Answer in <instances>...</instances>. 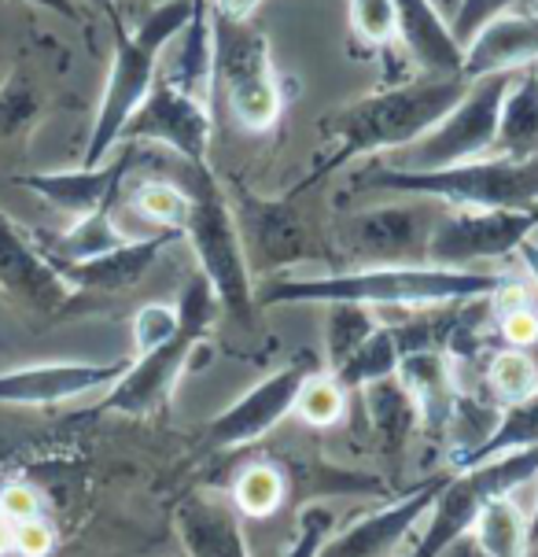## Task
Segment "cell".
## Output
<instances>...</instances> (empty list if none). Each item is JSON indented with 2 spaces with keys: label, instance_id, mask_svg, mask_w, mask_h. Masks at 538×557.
<instances>
[{
  "label": "cell",
  "instance_id": "44",
  "mask_svg": "<svg viewBox=\"0 0 538 557\" xmlns=\"http://www.w3.org/2000/svg\"><path fill=\"white\" fill-rule=\"evenodd\" d=\"M12 550V521L4 517V509H0V554Z\"/></svg>",
  "mask_w": 538,
  "mask_h": 557
},
{
  "label": "cell",
  "instance_id": "31",
  "mask_svg": "<svg viewBox=\"0 0 538 557\" xmlns=\"http://www.w3.org/2000/svg\"><path fill=\"white\" fill-rule=\"evenodd\" d=\"M134 211L140 219H148L155 230H174L185 233L188 222V207H192V196L182 182H145L134 188Z\"/></svg>",
  "mask_w": 538,
  "mask_h": 557
},
{
  "label": "cell",
  "instance_id": "30",
  "mask_svg": "<svg viewBox=\"0 0 538 557\" xmlns=\"http://www.w3.org/2000/svg\"><path fill=\"white\" fill-rule=\"evenodd\" d=\"M380 321L373 318V307L362 304H328V321H325V355H328V373L351 358L358 347L365 344V336Z\"/></svg>",
  "mask_w": 538,
  "mask_h": 557
},
{
  "label": "cell",
  "instance_id": "21",
  "mask_svg": "<svg viewBox=\"0 0 538 557\" xmlns=\"http://www.w3.org/2000/svg\"><path fill=\"white\" fill-rule=\"evenodd\" d=\"M395 376L410 392L413 406L421 413V424L428 432H439L454 421L458 413V388H454V362L439 347H421L405 351Z\"/></svg>",
  "mask_w": 538,
  "mask_h": 557
},
{
  "label": "cell",
  "instance_id": "29",
  "mask_svg": "<svg viewBox=\"0 0 538 557\" xmlns=\"http://www.w3.org/2000/svg\"><path fill=\"white\" fill-rule=\"evenodd\" d=\"M402 339H399V329L395 325H376L370 336H365V344L358 347V351L347 358L339 370H333V376L339 384H343L347 392H362L370 388V384L384 381V376H395L402 362Z\"/></svg>",
  "mask_w": 538,
  "mask_h": 557
},
{
  "label": "cell",
  "instance_id": "34",
  "mask_svg": "<svg viewBox=\"0 0 538 557\" xmlns=\"http://www.w3.org/2000/svg\"><path fill=\"white\" fill-rule=\"evenodd\" d=\"M285 498V480L273 466H251L248 473H240L233 487V503L240 513L248 517H270Z\"/></svg>",
  "mask_w": 538,
  "mask_h": 557
},
{
  "label": "cell",
  "instance_id": "7",
  "mask_svg": "<svg viewBox=\"0 0 538 557\" xmlns=\"http://www.w3.org/2000/svg\"><path fill=\"white\" fill-rule=\"evenodd\" d=\"M218 296H214L211 281L203 273L188 277V285L182 288L177 299V333L159 344L155 351L137 355L129 362V370L111 384L103 410H118V413H148L174 392V381L182 376L188 366V358L200 347V339L214 329L218 318Z\"/></svg>",
  "mask_w": 538,
  "mask_h": 557
},
{
  "label": "cell",
  "instance_id": "10",
  "mask_svg": "<svg viewBox=\"0 0 538 557\" xmlns=\"http://www.w3.org/2000/svg\"><path fill=\"white\" fill-rule=\"evenodd\" d=\"M439 200L413 196V203H384L370 211H354L339 225V244L354 267H405L428 262V240L436 230Z\"/></svg>",
  "mask_w": 538,
  "mask_h": 557
},
{
  "label": "cell",
  "instance_id": "6",
  "mask_svg": "<svg viewBox=\"0 0 538 557\" xmlns=\"http://www.w3.org/2000/svg\"><path fill=\"white\" fill-rule=\"evenodd\" d=\"M211 85L225 92L233 119L243 129H270L280 119L285 97H280L266 34L251 26V18H229L211 8Z\"/></svg>",
  "mask_w": 538,
  "mask_h": 557
},
{
  "label": "cell",
  "instance_id": "27",
  "mask_svg": "<svg viewBox=\"0 0 538 557\" xmlns=\"http://www.w3.org/2000/svg\"><path fill=\"white\" fill-rule=\"evenodd\" d=\"M527 447H538V392L527 395L521 403H509L502 413H498L495 429L487 432L468 455H461L454 466L458 469H468V466H479L487 458H498V455H509V450H527Z\"/></svg>",
  "mask_w": 538,
  "mask_h": 557
},
{
  "label": "cell",
  "instance_id": "46",
  "mask_svg": "<svg viewBox=\"0 0 538 557\" xmlns=\"http://www.w3.org/2000/svg\"><path fill=\"white\" fill-rule=\"evenodd\" d=\"M436 8H439L442 15H450V18H454V12H458V0H436Z\"/></svg>",
  "mask_w": 538,
  "mask_h": 557
},
{
  "label": "cell",
  "instance_id": "41",
  "mask_svg": "<svg viewBox=\"0 0 538 557\" xmlns=\"http://www.w3.org/2000/svg\"><path fill=\"white\" fill-rule=\"evenodd\" d=\"M52 543H55V535H52V528L41 521V517H34V521H23V524L12 528V546L23 557H45L52 550Z\"/></svg>",
  "mask_w": 538,
  "mask_h": 557
},
{
  "label": "cell",
  "instance_id": "32",
  "mask_svg": "<svg viewBox=\"0 0 538 557\" xmlns=\"http://www.w3.org/2000/svg\"><path fill=\"white\" fill-rule=\"evenodd\" d=\"M487 384L505 406L527 399L538 392V358L531 351H521V347L495 351L487 362Z\"/></svg>",
  "mask_w": 538,
  "mask_h": 557
},
{
  "label": "cell",
  "instance_id": "12",
  "mask_svg": "<svg viewBox=\"0 0 538 557\" xmlns=\"http://www.w3.org/2000/svg\"><path fill=\"white\" fill-rule=\"evenodd\" d=\"M214 122L203 100L188 97L174 82L159 74L145 103L129 115L118 145H163L166 152L182 156L185 163L207 166Z\"/></svg>",
  "mask_w": 538,
  "mask_h": 557
},
{
  "label": "cell",
  "instance_id": "38",
  "mask_svg": "<svg viewBox=\"0 0 538 557\" xmlns=\"http://www.w3.org/2000/svg\"><path fill=\"white\" fill-rule=\"evenodd\" d=\"M333 524H336L333 509H325V506L303 509V517H299V535L285 557H317L321 546L328 540V532H333Z\"/></svg>",
  "mask_w": 538,
  "mask_h": 557
},
{
  "label": "cell",
  "instance_id": "40",
  "mask_svg": "<svg viewBox=\"0 0 538 557\" xmlns=\"http://www.w3.org/2000/svg\"><path fill=\"white\" fill-rule=\"evenodd\" d=\"M0 509H4V517L15 528L23 521L41 517V498H37V491L26 487V484H8L4 491H0Z\"/></svg>",
  "mask_w": 538,
  "mask_h": 557
},
{
  "label": "cell",
  "instance_id": "25",
  "mask_svg": "<svg viewBox=\"0 0 538 557\" xmlns=\"http://www.w3.org/2000/svg\"><path fill=\"white\" fill-rule=\"evenodd\" d=\"M111 207H100V211L85 214V219H74V225L67 233H41L34 244L37 251L45 255V259L52 262V267H63V262H85V259H97V255L118 248V244H126L129 237L118 230L115 219H111Z\"/></svg>",
  "mask_w": 538,
  "mask_h": 557
},
{
  "label": "cell",
  "instance_id": "9",
  "mask_svg": "<svg viewBox=\"0 0 538 557\" xmlns=\"http://www.w3.org/2000/svg\"><path fill=\"white\" fill-rule=\"evenodd\" d=\"M538 476V447L527 450H509V455L487 458L479 466L461 469L442 484L439 498L428 509V524H424L417 546L405 557H442L450 546H458L468 535L476 513L484 509L490 498L509 495L527 480Z\"/></svg>",
  "mask_w": 538,
  "mask_h": 557
},
{
  "label": "cell",
  "instance_id": "19",
  "mask_svg": "<svg viewBox=\"0 0 538 557\" xmlns=\"http://www.w3.org/2000/svg\"><path fill=\"white\" fill-rule=\"evenodd\" d=\"M185 233L174 230H155L140 240H126L118 248L97 255V259H85V262H63L55 267L63 281L71 288H85V292H126L134 288L148 270L155 267V259L163 255L170 244L182 240Z\"/></svg>",
  "mask_w": 538,
  "mask_h": 557
},
{
  "label": "cell",
  "instance_id": "13",
  "mask_svg": "<svg viewBox=\"0 0 538 557\" xmlns=\"http://www.w3.org/2000/svg\"><path fill=\"white\" fill-rule=\"evenodd\" d=\"M314 373H317L314 362H296V366H288V370H277L273 376H266V381L254 384L243 399H236L229 410L211 424L207 440L222 450L251 447L254 440H262L270 429H277V424L296 410L299 392H303V384Z\"/></svg>",
  "mask_w": 538,
  "mask_h": 557
},
{
  "label": "cell",
  "instance_id": "23",
  "mask_svg": "<svg viewBox=\"0 0 538 557\" xmlns=\"http://www.w3.org/2000/svg\"><path fill=\"white\" fill-rule=\"evenodd\" d=\"M243 251L248 262H262V270L270 267H285L306 255L303 230L291 219V211L285 203H254L243 207V230H240Z\"/></svg>",
  "mask_w": 538,
  "mask_h": 557
},
{
  "label": "cell",
  "instance_id": "17",
  "mask_svg": "<svg viewBox=\"0 0 538 557\" xmlns=\"http://www.w3.org/2000/svg\"><path fill=\"white\" fill-rule=\"evenodd\" d=\"M395 34L424 78H465V45L450 30L436 0H391Z\"/></svg>",
  "mask_w": 538,
  "mask_h": 557
},
{
  "label": "cell",
  "instance_id": "15",
  "mask_svg": "<svg viewBox=\"0 0 538 557\" xmlns=\"http://www.w3.org/2000/svg\"><path fill=\"white\" fill-rule=\"evenodd\" d=\"M129 370V358L122 362H52L26 366V370L0 373V403L8 406H52L67 403L97 388H111Z\"/></svg>",
  "mask_w": 538,
  "mask_h": 557
},
{
  "label": "cell",
  "instance_id": "26",
  "mask_svg": "<svg viewBox=\"0 0 538 557\" xmlns=\"http://www.w3.org/2000/svg\"><path fill=\"white\" fill-rule=\"evenodd\" d=\"M362 403L380 447L387 455H399L405 440H410V432L421 424V413L413 406L410 392L402 388V381L399 376H384V381L370 384V388H362Z\"/></svg>",
  "mask_w": 538,
  "mask_h": 557
},
{
  "label": "cell",
  "instance_id": "37",
  "mask_svg": "<svg viewBox=\"0 0 538 557\" xmlns=\"http://www.w3.org/2000/svg\"><path fill=\"white\" fill-rule=\"evenodd\" d=\"M174 333H177V310L159 307V304L140 307L137 318H134V351L137 355L155 351V347L166 344Z\"/></svg>",
  "mask_w": 538,
  "mask_h": 557
},
{
  "label": "cell",
  "instance_id": "5",
  "mask_svg": "<svg viewBox=\"0 0 538 557\" xmlns=\"http://www.w3.org/2000/svg\"><path fill=\"white\" fill-rule=\"evenodd\" d=\"M192 207H188L185 237L192 240L196 259H200V273L211 281L218 307L240 325H251L254 318V285H251V262L240 240V225L229 200H225V188L218 177L211 174V166H192L185 163L182 177H177Z\"/></svg>",
  "mask_w": 538,
  "mask_h": 557
},
{
  "label": "cell",
  "instance_id": "14",
  "mask_svg": "<svg viewBox=\"0 0 538 557\" xmlns=\"http://www.w3.org/2000/svg\"><path fill=\"white\" fill-rule=\"evenodd\" d=\"M447 480L450 473H442L436 480H428L424 487L410 491L399 503L362 517V521L351 524L347 532H339L336 540H325L317 557H391L405 543V535L417 528V521H424V513H428L431 503L439 498Z\"/></svg>",
  "mask_w": 538,
  "mask_h": 557
},
{
  "label": "cell",
  "instance_id": "2",
  "mask_svg": "<svg viewBox=\"0 0 538 557\" xmlns=\"http://www.w3.org/2000/svg\"><path fill=\"white\" fill-rule=\"evenodd\" d=\"M468 89V78H421L395 85V89L373 92L347 108L333 111L321 122L325 134V156L306 177V185L321 182L333 170L354 163L365 156H391L399 148L413 145L447 115Z\"/></svg>",
  "mask_w": 538,
  "mask_h": 557
},
{
  "label": "cell",
  "instance_id": "1",
  "mask_svg": "<svg viewBox=\"0 0 538 557\" xmlns=\"http://www.w3.org/2000/svg\"><path fill=\"white\" fill-rule=\"evenodd\" d=\"M502 273L431 267V262H405V267H354L325 277H280L254 292L262 307H306V304H362V307H450L490 299L505 288Z\"/></svg>",
  "mask_w": 538,
  "mask_h": 557
},
{
  "label": "cell",
  "instance_id": "39",
  "mask_svg": "<svg viewBox=\"0 0 538 557\" xmlns=\"http://www.w3.org/2000/svg\"><path fill=\"white\" fill-rule=\"evenodd\" d=\"M502 336L509 347H521V351H531V347L538 344V310L531 304H513L502 314Z\"/></svg>",
  "mask_w": 538,
  "mask_h": 557
},
{
  "label": "cell",
  "instance_id": "28",
  "mask_svg": "<svg viewBox=\"0 0 538 557\" xmlns=\"http://www.w3.org/2000/svg\"><path fill=\"white\" fill-rule=\"evenodd\" d=\"M479 557H527V521L521 509L509 503V495H498L479 509L468 528Z\"/></svg>",
  "mask_w": 538,
  "mask_h": 557
},
{
  "label": "cell",
  "instance_id": "45",
  "mask_svg": "<svg viewBox=\"0 0 538 557\" xmlns=\"http://www.w3.org/2000/svg\"><path fill=\"white\" fill-rule=\"evenodd\" d=\"M92 8H100V12H108L111 18H115V26H118V8H115V0H89Z\"/></svg>",
  "mask_w": 538,
  "mask_h": 557
},
{
  "label": "cell",
  "instance_id": "3",
  "mask_svg": "<svg viewBox=\"0 0 538 557\" xmlns=\"http://www.w3.org/2000/svg\"><path fill=\"white\" fill-rule=\"evenodd\" d=\"M188 15H192V0H163L152 15L134 30L115 26V60H111L108 85L92 122L89 148H85L82 166H100L103 159L118 148V137L126 129L129 115L145 103L159 78V63L163 52L174 45V37L185 30Z\"/></svg>",
  "mask_w": 538,
  "mask_h": 557
},
{
  "label": "cell",
  "instance_id": "35",
  "mask_svg": "<svg viewBox=\"0 0 538 557\" xmlns=\"http://www.w3.org/2000/svg\"><path fill=\"white\" fill-rule=\"evenodd\" d=\"M343 406H347V388L336 381L333 373H314L303 384L296 399V410L306 424H336L343 418Z\"/></svg>",
  "mask_w": 538,
  "mask_h": 557
},
{
  "label": "cell",
  "instance_id": "16",
  "mask_svg": "<svg viewBox=\"0 0 538 557\" xmlns=\"http://www.w3.org/2000/svg\"><path fill=\"white\" fill-rule=\"evenodd\" d=\"M122 152L111 159H103L100 166H78V170H60V174H26L18 177V185L30 188L34 196L49 200L60 211L74 214V219H85V214L100 211V207L118 200L122 177L134 170L140 148L137 145H118Z\"/></svg>",
  "mask_w": 538,
  "mask_h": 557
},
{
  "label": "cell",
  "instance_id": "20",
  "mask_svg": "<svg viewBox=\"0 0 538 557\" xmlns=\"http://www.w3.org/2000/svg\"><path fill=\"white\" fill-rule=\"evenodd\" d=\"M538 63V8L498 15L465 45V78L513 74Z\"/></svg>",
  "mask_w": 538,
  "mask_h": 557
},
{
  "label": "cell",
  "instance_id": "22",
  "mask_svg": "<svg viewBox=\"0 0 538 557\" xmlns=\"http://www.w3.org/2000/svg\"><path fill=\"white\" fill-rule=\"evenodd\" d=\"M174 521L188 557H251L233 506L214 498H188Z\"/></svg>",
  "mask_w": 538,
  "mask_h": 557
},
{
  "label": "cell",
  "instance_id": "42",
  "mask_svg": "<svg viewBox=\"0 0 538 557\" xmlns=\"http://www.w3.org/2000/svg\"><path fill=\"white\" fill-rule=\"evenodd\" d=\"M18 4L45 8V12H55V15L71 18V23H78V18H82V12H78V4H74V0H18Z\"/></svg>",
  "mask_w": 538,
  "mask_h": 557
},
{
  "label": "cell",
  "instance_id": "33",
  "mask_svg": "<svg viewBox=\"0 0 538 557\" xmlns=\"http://www.w3.org/2000/svg\"><path fill=\"white\" fill-rule=\"evenodd\" d=\"M41 115V92L26 67H12L0 82V145L23 134Z\"/></svg>",
  "mask_w": 538,
  "mask_h": 557
},
{
  "label": "cell",
  "instance_id": "36",
  "mask_svg": "<svg viewBox=\"0 0 538 557\" xmlns=\"http://www.w3.org/2000/svg\"><path fill=\"white\" fill-rule=\"evenodd\" d=\"M538 0H458V12L450 18V30L461 45H468L490 18L509 12H535Z\"/></svg>",
  "mask_w": 538,
  "mask_h": 557
},
{
  "label": "cell",
  "instance_id": "8",
  "mask_svg": "<svg viewBox=\"0 0 538 557\" xmlns=\"http://www.w3.org/2000/svg\"><path fill=\"white\" fill-rule=\"evenodd\" d=\"M513 74H484V78H472L454 108H450L424 137L399 148V152H391V163L387 166L439 170V166H458V163H472V159L495 156L498 111H502V97H505L509 82H513Z\"/></svg>",
  "mask_w": 538,
  "mask_h": 557
},
{
  "label": "cell",
  "instance_id": "11",
  "mask_svg": "<svg viewBox=\"0 0 538 557\" xmlns=\"http://www.w3.org/2000/svg\"><path fill=\"white\" fill-rule=\"evenodd\" d=\"M538 230V211H513V207H450L439 214L428 240L431 267L472 270V262L505 259L531 240Z\"/></svg>",
  "mask_w": 538,
  "mask_h": 557
},
{
  "label": "cell",
  "instance_id": "43",
  "mask_svg": "<svg viewBox=\"0 0 538 557\" xmlns=\"http://www.w3.org/2000/svg\"><path fill=\"white\" fill-rule=\"evenodd\" d=\"M516 255H521L524 270L531 273V281L538 285V240H524L521 248H516Z\"/></svg>",
  "mask_w": 538,
  "mask_h": 557
},
{
  "label": "cell",
  "instance_id": "24",
  "mask_svg": "<svg viewBox=\"0 0 538 557\" xmlns=\"http://www.w3.org/2000/svg\"><path fill=\"white\" fill-rule=\"evenodd\" d=\"M495 156L538 159V63L513 74L498 111Z\"/></svg>",
  "mask_w": 538,
  "mask_h": 557
},
{
  "label": "cell",
  "instance_id": "4",
  "mask_svg": "<svg viewBox=\"0 0 538 557\" xmlns=\"http://www.w3.org/2000/svg\"><path fill=\"white\" fill-rule=\"evenodd\" d=\"M358 193H402L428 196L447 207H513L538 211V159L487 156L472 163L439 170H399L373 166L354 182Z\"/></svg>",
  "mask_w": 538,
  "mask_h": 557
},
{
  "label": "cell",
  "instance_id": "18",
  "mask_svg": "<svg viewBox=\"0 0 538 557\" xmlns=\"http://www.w3.org/2000/svg\"><path fill=\"white\" fill-rule=\"evenodd\" d=\"M0 288L34 310H55L67 304L71 285L37 251V244L0 211Z\"/></svg>",
  "mask_w": 538,
  "mask_h": 557
}]
</instances>
